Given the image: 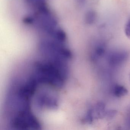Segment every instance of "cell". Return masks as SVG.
<instances>
[{
    "label": "cell",
    "instance_id": "277c9868",
    "mask_svg": "<svg viewBox=\"0 0 130 130\" xmlns=\"http://www.w3.org/2000/svg\"><path fill=\"white\" fill-rule=\"evenodd\" d=\"M97 18V14L95 11L93 10L88 11L85 15V22L88 25H92L95 22Z\"/></svg>",
    "mask_w": 130,
    "mask_h": 130
},
{
    "label": "cell",
    "instance_id": "7a4b0ae2",
    "mask_svg": "<svg viewBox=\"0 0 130 130\" xmlns=\"http://www.w3.org/2000/svg\"><path fill=\"white\" fill-rule=\"evenodd\" d=\"M128 54L124 51H118L112 52L108 57L109 62L112 66H117L124 62Z\"/></svg>",
    "mask_w": 130,
    "mask_h": 130
},
{
    "label": "cell",
    "instance_id": "8992f818",
    "mask_svg": "<svg viewBox=\"0 0 130 130\" xmlns=\"http://www.w3.org/2000/svg\"><path fill=\"white\" fill-rule=\"evenodd\" d=\"M125 35L130 39V19L127 22L125 27Z\"/></svg>",
    "mask_w": 130,
    "mask_h": 130
},
{
    "label": "cell",
    "instance_id": "52a82bcc",
    "mask_svg": "<svg viewBox=\"0 0 130 130\" xmlns=\"http://www.w3.org/2000/svg\"><path fill=\"white\" fill-rule=\"evenodd\" d=\"M76 1L80 6H83L86 1V0H76Z\"/></svg>",
    "mask_w": 130,
    "mask_h": 130
},
{
    "label": "cell",
    "instance_id": "6da1fadb",
    "mask_svg": "<svg viewBox=\"0 0 130 130\" xmlns=\"http://www.w3.org/2000/svg\"><path fill=\"white\" fill-rule=\"evenodd\" d=\"M106 112L105 104L102 102L98 103L87 111L85 115L86 119L90 123H92L94 119L105 117Z\"/></svg>",
    "mask_w": 130,
    "mask_h": 130
},
{
    "label": "cell",
    "instance_id": "5b68a950",
    "mask_svg": "<svg viewBox=\"0 0 130 130\" xmlns=\"http://www.w3.org/2000/svg\"><path fill=\"white\" fill-rule=\"evenodd\" d=\"M105 46L103 44H99L97 45L94 49L92 57L94 59L99 58L102 57L105 54Z\"/></svg>",
    "mask_w": 130,
    "mask_h": 130
},
{
    "label": "cell",
    "instance_id": "3957f363",
    "mask_svg": "<svg viewBox=\"0 0 130 130\" xmlns=\"http://www.w3.org/2000/svg\"><path fill=\"white\" fill-rule=\"evenodd\" d=\"M128 93L127 89L121 85H116L113 90V93L117 97H121L126 95Z\"/></svg>",
    "mask_w": 130,
    "mask_h": 130
},
{
    "label": "cell",
    "instance_id": "ba28073f",
    "mask_svg": "<svg viewBox=\"0 0 130 130\" xmlns=\"http://www.w3.org/2000/svg\"></svg>",
    "mask_w": 130,
    "mask_h": 130
}]
</instances>
